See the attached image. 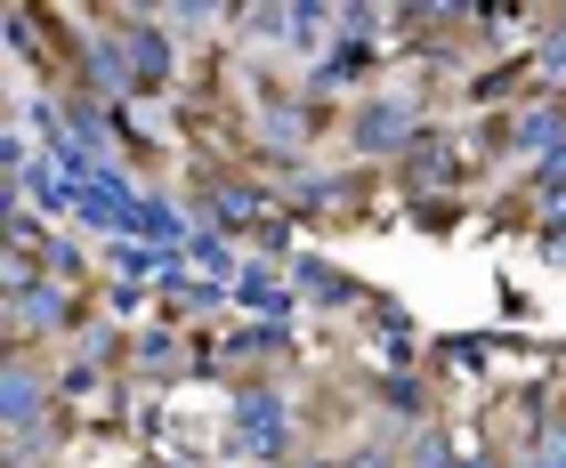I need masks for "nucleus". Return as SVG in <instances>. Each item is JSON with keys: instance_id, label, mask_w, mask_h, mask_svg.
Wrapping results in <instances>:
<instances>
[{"instance_id": "f3484780", "label": "nucleus", "mask_w": 566, "mask_h": 468, "mask_svg": "<svg viewBox=\"0 0 566 468\" xmlns=\"http://www.w3.org/2000/svg\"><path fill=\"white\" fill-rule=\"evenodd\" d=\"M461 468H485V460H461Z\"/></svg>"}, {"instance_id": "39448f33", "label": "nucleus", "mask_w": 566, "mask_h": 468, "mask_svg": "<svg viewBox=\"0 0 566 468\" xmlns=\"http://www.w3.org/2000/svg\"><path fill=\"white\" fill-rule=\"evenodd\" d=\"M300 291H307V299H324V307H340L356 283H348L340 267H324V258H300Z\"/></svg>"}, {"instance_id": "7ed1b4c3", "label": "nucleus", "mask_w": 566, "mask_h": 468, "mask_svg": "<svg viewBox=\"0 0 566 468\" xmlns=\"http://www.w3.org/2000/svg\"><path fill=\"white\" fill-rule=\"evenodd\" d=\"M122 73H130V82H163L170 73V49H163V33H146V24H122Z\"/></svg>"}, {"instance_id": "4468645a", "label": "nucleus", "mask_w": 566, "mask_h": 468, "mask_svg": "<svg viewBox=\"0 0 566 468\" xmlns=\"http://www.w3.org/2000/svg\"><path fill=\"white\" fill-rule=\"evenodd\" d=\"M413 468H446V445H437V436H421V453H413Z\"/></svg>"}, {"instance_id": "a211bd4d", "label": "nucleus", "mask_w": 566, "mask_h": 468, "mask_svg": "<svg viewBox=\"0 0 566 468\" xmlns=\"http://www.w3.org/2000/svg\"><path fill=\"white\" fill-rule=\"evenodd\" d=\"M534 468H543V460H534Z\"/></svg>"}, {"instance_id": "20e7f679", "label": "nucleus", "mask_w": 566, "mask_h": 468, "mask_svg": "<svg viewBox=\"0 0 566 468\" xmlns=\"http://www.w3.org/2000/svg\"><path fill=\"white\" fill-rule=\"evenodd\" d=\"M510 146H518V153H543V162H551V153H566V114H558V106H534V114H518Z\"/></svg>"}, {"instance_id": "dca6fc26", "label": "nucleus", "mask_w": 566, "mask_h": 468, "mask_svg": "<svg viewBox=\"0 0 566 468\" xmlns=\"http://www.w3.org/2000/svg\"><path fill=\"white\" fill-rule=\"evenodd\" d=\"M348 468H397V460H389V453H356Z\"/></svg>"}, {"instance_id": "f257e3e1", "label": "nucleus", "mask_w": 566, "mask_h": 468, "mask_svg": "<svg viewBox=\"0 0 566 468\" xmlns=\"http://www.w3.org/2000/svg\"><path fill=\"white\" fill-rule=\"evenodd\" d=\"M235 421H243V445L260 453V460H275L283 445H292V428H283V396H268V387H260V396H243Z\"/></svg>"}, {"instance_id": "f03ea898", "label": "nucleus", "mask_w": 566, "mask_h": 468, "mask_svg": "<svg viewBox=\"0 0 566 468\" xmlns=\"http://www.w3.org/2000/svg\"><path fill=\"white\" fill-rule=\"evenodd\" d=\"M405 138H413V106H405V97H373V106L356 114V146H365V153L405 146Z\"/></svg>"}, {"instance_id": "9b49d317", "label": "nucleus", "mask_w": 566, "mask_h": 468, "mask_svg": "<svg viewBox=\"0 0 566 468\" xmlns=\"http://www.w3.org/2000/svg\"><path fill=\"white\" fill-rule=\"evenodd\" d=\"M219 211H227V219H251V211H260V194H243V187H227V194H219Z\"/></svg>"}, {"instance_id": "423d86ee", "label": "nucleus", "mask_w": 566, "mask_h": 468, "mask_svg": "<svg viewBox=\"0 0 566 468\" xmlns=\"http://www.w3.org/2000/svg\"><path fill=\"white\" fill-rule=\"evenodd\" d=\"M33 421H41V380L9 363V428H33Z\"/></svg>"}, {"instance_id": "ddd939ff", "label": "nucleus", "mask_w": 566, "mask_h": 468, "mask_svg": "<svg viewBox=\"0 0 566 468\" xmlns=\"http://www.w3.org/2000/svg\"><path fill=\"white\" fill-rule=\"evenodd\" d=\"M543 468H566V428H551V436H543Z\"/></svg>"}, {"instance_id": "0eeeda50", "label": "nucleus", "mask_w": 566, "mask_h": 468, "mask_svg": "<svg viewBox=\"0 0 566 468\" xmlns=\"http://www.w3.org/2000/svg\"><path fill=\"white\" fill-rule=\"evenodd\" d=\"M235 299H243V307H268V316H283V299H292V291H283L275 275H260V267H243V275H235Z\"/></svg>"}, {"instance_id": "1a4fd4ad", "label": "nucleus", "mask_w": 566, "mask_h": 468, "mask_svg": "<svg viewBox=\"0 0 566 468\" xmlns=\"http://www.w3.org/2000/svg\"><path fill=\"white\" fill-rule=\"evenodd\" d=\"M138 234H154V243H170V234H187V219H178L170 202H146V211H138Z\"/></svg>"}, {"instance_id": "9d476101", "label": "nucleus", "mask_w": 566, "mask_h": 468, "mask_svg": "<svg viewBox=\"0 0 566 468\" xmlns=\"http://www.w3.org/2000/svg\"><path fill=\"white\" fill-rule=\"evenodd\" d=\"M543 73H566V17L551 24V41H543Z\"/></svg>"}, {"instance_id": "f8f14e48", "label": "nucleus", "mask_w": 566, "mask_h": 468, "mask_svg": "<svg viewBox=\"0 0 566 468\" xmlns=\"http://www.w3.org/2000/svg\"><path fill=\"white\" fill-rule=\"evenodd\" d=\"M292 17H300V9H251V33H283Z\"/></svg>"}, {"instance_id": "6e6552de", "label": "nucleus", "mask_w": 566, "mask_h": 468, "mask_svg": "<svg viewBox=\"0 0 566 468\" xmlns=\"http://www.w3.org/2000/svg\"><path fill=\"white\" fill-rule=\"evenodd\" d=\"M17 323L57 331V323H65V291H24V299H17Z\"/></svg>"}, {"instance_id": "2eb2a0df", "label": "nucleus", "mask_w": 566, "mask_h": 468, "mask_svg": "<svg viewBox=\"0 0 566 468\" xmlns=\"http://www.w3.org/2000/svg\"><path fill=\"white\" fill-rule=\"evenodd\" d=\"M543 187H551V194H566V153H551V162H543Z\"/></svg>"}]
</instances>
